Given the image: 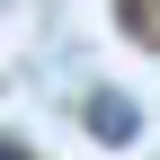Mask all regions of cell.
<instances>
[{
    "instance_id": "obj_1",
    "label": "cell",
    "mask_w": 160,
    "mask_h": 160,
    "mask_svg": "<svg viewBox=\"0 0 160 160\" xmlns=\"http://www.w3.org/2000/svg\"><path fill=\"white\" fill-rule=\"evenodd\" d=\"M89 133H98V142H133V107H116V98H89Z\"/></svg>"
},
{
    "instance_id": "obj_2",
    "label": "cell",
    "mask_w": 160,
    "mask_h": 160,
    "mask_svg": "<svg viewBox=\"0 0 160 160\" xmlns=\"http://www.w3.org/2000/svg\"><path fill=\"white\" fill-rule=\"evenodd\" d=\"M0 160H27V151H18V142H0Z\"/></svg>"
}]
</instances>
